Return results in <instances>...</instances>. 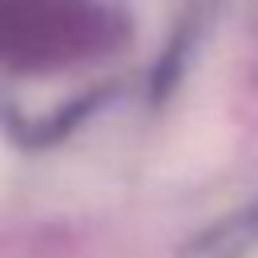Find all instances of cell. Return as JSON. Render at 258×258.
<instances>
[{
    "mask_svg": "<svg viewBox=\"0 0 258 258\" xmlns=\"http://www.w3.org/2000/svg\"><path fill=\"white\" fill-rule=\"evenodd\" d=\"M8 173H12V157H8V149L0 145V198H4V189H8Z\"/></svg>",
    "mask_w": 258,
    "mask_h": 258,
    "instance_id": "6da1fadb",
    "label": "cell"
}]
</instances>
